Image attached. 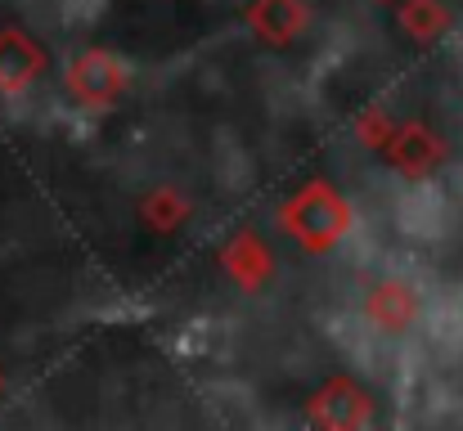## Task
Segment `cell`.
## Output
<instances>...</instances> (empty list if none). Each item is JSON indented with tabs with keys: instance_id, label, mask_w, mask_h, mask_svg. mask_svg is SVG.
<instances>
[{
	"instance_id": "1",
	"label": "cell",
	"mask_w": 463,
	"mask_h": 431,
	"mask_svg": "<svg viewBox=\"0 0 463 431\" xmlns=\"http://www.w3.org/2000/svg\"><path fill=\"white\" fill-rule=\"evenodd\" d=\"M36 72H41V50L27 36L5 32L0 36V90H23Z\"/></svg>"
}]
</instances>
